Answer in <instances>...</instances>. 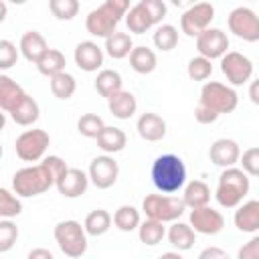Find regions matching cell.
<instances>
[{
  "label": "cell",
  "mask_w": 259,
  "mask_h": 259,
  "mask_svg": "<svg viewBox=\"0 0 259 259\" xmlns=\"http://www.w3.org/2000/svg\"><path fill=\"white\" fill-rule=\"evenodd\" d=\"M152 182L164 194H174L186 184V166L176 154H162L152 164Z\"/></svg>",
  "instance_id": "cell-1"
},
{
  "label": "cell",
  "mask_w": 259,
  "mask_h": 259,
  "mask_svg": "<svg viewBox=\"0 0 259 259\" xmlns=\"http://www.w3.org/2000/svg\"><path fill=\"white\" fill-rule=\"evenodd\" d=\"M249 174L243 168L229 166L221 172L214 198L223 208H237L249 192Z\"/></svg>",
  "instance_id": "cell-2"
},
{
  "label": "cell",
  "mask_w": 259,
  "mask_h": 259,
  "mask_svg": "<svg viewBox=\"0 0 259 259\" xmlns=\"http://www.w3.org/2000/svg\"><path fill=\"white\" fill-rule=\"evenodd\" d=\"M55 182L57 178L53 176V172L40 162L16 170V174L12 176V190L22 198H30L47 192L51 186H55Z\"/></svg>",
  "instance_id": "cell-3"
},
{
  "label": "cell",
  "mask_w": 259,
  "mask_h": 259,
  "mask_svg": "<svg viewBox=\"0 0 259 259\" xmlns=\"http://www.w3.org/2000/svg\"><path fill=\"white\" fill-rule=\"evenodd\" d=\"M55 241L63 255L81 257L87 251V231L77 221H61L55 225Z\"/></svg>",
  "instance_id": "cell-4"
},
{
  "label": "cell",
  "mask_w": 259,
  "mask_h": 259,
  "mask_svg": "<svg viewBox=\"0 0 259 259\" xmlns=\"http://www.w3.org/2000/svg\"><path fill=\"white\" fill-rule=\"evenodd\" d=\"M142 210L150 219H156V221H162V223H174L184 214L186 204L178 196L148 194L142 202Z\"/></svg>",
  "instance_id": "cell-5"
},
{
  "label": "cell",
  "mask_w": 259,
  "mask_h": 259,
  "mask_svg": "<svg viewBox=\"0 0 259 259\" xmlns=\"http://www.w3.org/2000/svg\"><path fill=\"white\" fill-rule=\"evenodd\" d=\"M200 103L208 105L219 115L221 113H231L239 105V95H237V91L233 87H229L225 83L208 81L200 89Z\"/></svg>",
  "instance_id": "cell-6"
},
{
  "label": "cell",
  "mask_w": 259,
  "mask_h": 259,
  "mask_svg": "<svg viewBox=\"0 0 259 259\" xmlns=\"http://www.w3.org/2000/svg\"><path fill=\"white\" fill-rule=\"evenodd\" d=\"M49 144H51V138L45 130H26L16 138L14 150H16V156L24 162H38L45 158Z\"/></svg>",
  "instance_id": "cell-7"
},
{
  "label": "cell",
  "mask_w": 259,
  "mask_h": 259,
  "mask_svg": "<svg viewBox=\"0 0 259 259\" xmlns=\"http://www.w3.org/2000/svg\"><path fill=\"white\" fill-rule=\"evenodd\" d=\"M227 24L235 36H239L247 42L259 40V16L251 8H247V6L233 8L229 18H227Z\"/></svg>",
  "instance_id": "cell-8"
},
{
  "label": "cell",
  "mask_w": 259,
  "mask_h": 259,
  "mask_svg": "<svg viewBox=\"0 0 259 259\" xmlns=\"http://www.w3.org/2000/svg\"><path fill=\"white\" fill-rule=\"evenodd\" d=\"M214 18V6L210 2H196L190 8H186V12L180 18V28L186 36L196 38L202 30H206L210 26Z\"/></svg>",
  "instance_id": "cell-9"
},
{
  "label": "cell",
  "mask_w": 259,
  "mask_h": 259,
  "mask_svg": "<svg viewBox=\"0 0 259 259\" xmlns=\"http://www.w3.org/2000/svg\"><path fill=\"white\" fill-rule=\"evenodd\" d=\"M119 20H121V16H119L109 4L103 2L99 8H95V10H91V12L87 14V18H85V28H87L89 34H93V36H97V38H107L109 34L115 32Z\"/></svg>",
  "instance_id": "cell-10"
},
{
  "label": "cell",
  "mask_w": 259,
  "mask_h": 259,
  "mask_svg": "<svg viewBox=\"0 0 259 259\" xmlns=\"http://www.w3.org/2000/svg\"><path fill=\"white\" fill-rule=\"evenodd\" d=\"M221 71L231 85H243L253 75V63L237 51H227L221 57Z\"/></svg>",
  "instance_id": "cell-11"
},
{
  "label": "cell",
  "mask_w": 259,
  "mask_h": 259,
  "mask_svg": "<svg viewBox=\"0 0 259 259\" xmlns=\"http://www.w3.org/2000/svg\"><path fill=\"white\" fill-rule=\"evenodd\" d=\"M87 174H89V180L93 182V186L105 190V188H111V186L117 182L119 166H117V162L113 160V156H109V154L97 156V158L91 160Z\"/></svg>",
  "instance_id": "cell-12"
},
{
  "label": "cell",
  "mask_w": 259,
  "mask_h": 259,
  "mask_svg": "<svg viewBox=\"0 0 259 259\" xmlns=\"http://www.w3.org/2000/svg\"><path fill=\"white\" fill-rule=\"evenodd\" d=\"M229 49V36L221 28H206L196 36V51L206 59H221Z\"/></svg>",
  "instance_id": "cell-13"
},
{
  "label": "cell",
  "mask_w": 259,
  "mask_h": 259,
  "mask_svg": "<svg viewBox=\"0 0 259 259\" xmlns=\"http://www.w3.org/2000/svg\"><path fill=\"white\" fill-rule=\"evenodd\" d=\"M190 225L200 235H217L225 227V217L212 206H196L190 210Z\"/></svg>",
  "instance_id": "cell-14"
},
{
  "label": "cell",
  "mask_w": 259,
  "mask_h": 259,
  "mask_svg": "<svg viewBox=\"0 0 259 259\" xmlns=\"http://www.w3.org/2000/svg\"><path fill=\"white\" fill-rule=\"evenodd\" d=\"M59 194H63L65 198H77L81 194H85L87 186H89V174H85L79 168H67L55 182Z\"/></svg>",
  "instance_id": "cell-15"
},
{
  "label": "cell",
  "mask_w": 259,
  "mask_h": 259,
  "mask_svg": "<svg viewBox=\"0 0 259 259\" xmlns=\"http://www.w3.org/2000/svg\"><path fill=\"white\" fill-rule=\"evenodd\" d=\"M208 158L214 166H221V168H229V166H235L241 158V148L235 140H229V138H219L212 142L210 150H208Z\"/></svg>",
  "instance_id": "cell-16"
},
{
  "label": "cell",
  "mask_w": 259,
  "mask_h": 259,
  "mask_svg": "<svg viewBox=\"0 0 259 259\" xmlns=\"http://www.w3.org/2000/svg\"><path fill=\"white\" fill-rule=\"evenodd\" d=\"M73 59L81 71L93 73L103 65V49L97 47V42H93V40H83L75 47Z\"/></svg>",
  "instance_id": "cell-17"
},
{
  "label": "cell",
  "mask_w": 259,
  "mask_h": 259,
  "mask_svg": "<svg viewBox=\"0 0 259 259\" xmlns=\"http://www.w3.org/2000/svg\"><path fill=\"white\" fill-rule=\"evenodd\" d=\"M26 95L28 93L14 79H10L8 75H0V107L6 113L14 111L26 99Z\"/></svg>",
  "instance_id": "cell-18"
},
{
  "label": "cell",
  "mask_w": 259,
  "mask_h": 259,
  "mask_svg": "<svg viewBox=\"0 0 259 259\" xmlns=\"http://www.w3.org/2000/svg\"><path fill=\"white\" fill-rule=\"evenodd\" d=\"M138 134L142 140L146 142H160L166 136V121L152 111H146L138 117V125H136Z\"/></svg>",
  "instance_id": "cell-19"
},
{
  "label": "cell",
  "mask_w": 259,
  "mask_h": 259,
  "mask_svg": "<svg viewBox=\"0 0 259 259\" xmlns=\"http://www.w3.org/2000/svg\"><path fill=\"white\" fill-rule=\"evenodd\" d=\"M235 227L241 233H255L259 231V200L241 202L233 217Z\"/></svg>",
  "instance_id": "cell-20"
},
{
  "label": "cell",
  "mask_w": 259,
  "mask_h": 259,
  "mask_svg": "<svg viewBox=\"0 0 259 259\" xmlns=\"http://www.w3.org/2000/svg\"><path fill=\"white\" fill-rule=\"evenodd\" d=\"M47 51H49V45H47V40H45V36L40 32L28 30V32L22 34V38H20V53H22V57L28 63L36 65Z\"/></svg>",
  "instance_id": "cell-21"
},
{
  "label": "cell",
  "mask_w": 259,
  "mask_h": 259,
  "mask_svg": "<svg viewBox=\"0 0 259 259\" xmlns=\"http://www.w3.org/2000/svg\"><path fill=\"white\" fill-rule=\"evenodd\" d=\"M107 107H109V111H111L113 117H117V119H130L136 113V109H138V101H136V97L130 91H123L121 89V91L113 93L107 99Z\"/></svg>",
  "instance_id": "cell-22"
},
{
  "label": "cell",
  "mask_w": 259,
  "mask_h": 259,
  "mask_svg": "<svg viewBox=\"0 0 259 259\" xmlns=\"http://www.w3.org/2000/svg\"><path fill=\"white\" fill-rule=\"evenodd\" d=\"M168 241L174 249L178 251H188L192 249L194 241H196V231L192 229V225L188 223H180V221H174L172 227L168 229Z\"/></svg>",
  "instance_id": "cell-23"
},
{
  "label": "cell",
  "mask_w": 259,
  "mask_h": 259,
  "mask_svg": "<svg viewBox=\"0 0 259 259\" xmlns=\"http://www.w3.org/2000/svg\"><path fill=\"white\" fill-rule=\"evenodd\" d=\"M97 140V146L105 152V154H117L125 148L127 144V136L123 130L119 127H113V125H105L103 132L95 138Z\"/></svg>",
  "instance_id": "cell-24"
},
{
  "label": "cell",
  "mask_w": 259,
  "mask_h": 259,
  "mask_svg": "<svg viewBox=\"0 0 259 259\" xmlns=\"http://www.w3.org/2000/svg\"><path fill=\"white\" fill-rule=\"evenodd\" d=\"M130 65L136 73L140 75H148L156 69L158 65V59H156V53L148 47H134L132 53H130Z\"/></svg>",
  "instance_id": "cell-25"
},
{
  "label": "cell",
  "mask_w": 259,
  "mask_h": 259,
  "mask_svg": "<svg viewBox=\"0 0 259 259\" xmlns=\"http://www.w3.org/2000/svg\"><path fill=\"white\" fill-rule=\"evenodd\" d=\"M182 200H184V204L190 206V208L204 206V204H208V200H210V188H208L202 180H190V182L184 186Z\"/></svg>",
  "instance_id": "cell-26"
},
{
  "label": "cell",
  "mask_w": 259,
  "mask_h": 259,
  "mask_svg": "<svg viewBox=\"0 0 259 259\" xmlns=\"http://www.w3.org/2000/svg\"><path fill=\"white\" fill-rule=\"evenodd\" d=\"M134 49V42H132V36L127 32H113L105 38V53L111 57V59H125L130 57Z\"/></svg>",
  "instance_id": "cell-27"
},
{
  "label": "cell",
  "mask_w": 259,
  "mask_h": 259,
  "mask_svg": "<svg viewBox=\"0 0 259 259\" xmlns=\"http://www.w3.org/2000/svg\"><path fill=\"white\" fill-rule=\"evenodd\" d=\"M121 85H123V81H121V75H119L117 71H113V69H103V71L97 73L95 91H97L101 97H107V99H109L113 93L121 91Z\"/></svg>",
  "instance_id": "cell-28"
},
{
  "label": "cell",
  "mask_w": 259,
  "mask_h": 259,
  "mask_svg": "<svg viewBox=\"0 0 259 259\" xmlns=\"http://www.w3.org/2000/svg\"><path fill=\"white\" fill-rule=\"evenodd\" d=\"M111 223H113V217H111L107 210L95 208V210H91V212L85 217L83 227H85L87 235H91V237H101V235H105V233L109 231Z\"/></svg>",
  "instance_id": "cell-29"
},
{
  "label": "cell",
  "mask_w": 259,
  "mask_h": 259,
  "mask_svg": "<svg viewBox=\"0 0 259 259\" xmlns=\"http://www.w3.org/2000/svg\"><path fill=\"white\" fill-rule=\"evenodd\" d=\"M49 85H51V93H53L57 99H63V101L71 99L73 93H75V89H77L75 77H73L71 73H67V71L49 77Z\"/></svg>",
  "instance_id": "cell-30"
},
{
  "label": "cell",
  "mask_w": 259,
  "mask_h": 259,
  "mask_svg": "<svg viewBox=\"0 0 259 259\" xmlns=\"http://www.w3.org/2000/svg\"><path fill=\"white\" fill-rule=\"evenodd\" d=\"M125 24H127V30L130 32H136V34H144L146 30H150L152 26H156L150 18V14L146 12V8L138 2L136 6H132L125 14Z\"/></svg>",
  "instance_id": "cell-31"
},
{
  "label": "cell",
  "mask_w": 259,
  "mask_h": 259,
  "mask_svg": "<svg viewBox=\"0 0 259 259\" xmlns=\"http://www.w3.org/2000/svg\"><path fill=\"white\" fill-rule=\"evenodd\" d=\"M8 115L12 117V121H14L16 125L26 127V125H32V123L38 119L40 109H38V103H36L30 95H26V99H24V101L14 109V111H10Z\"/></svg>",
  "instance_id": "cell-32"
},
{
  "label": "cell",
  "mask_w": 259,
  "mask_h": 259,
  "mask_svg": "<svg viewBox=\"0 0 259 259\" xmlns=\"http://www.w3.org/2000/svg\"><path fill=\"white\" fill-rule=\"evenodd\" d=\"M164 235H166L164 223L162 221H156V219H150V217L144 223H140V227H138V237L148 247H154V245L162 243Z\"/></svg>",
  "instance_id": "cell-33"
},
{
  "label": "cell",
  "mask_w": 259,
  "mask_h": 259,
  "mask_svg": "<svg viewBox=\"0 0 259 259\" xmlns=\"http://www.w3.org/2000/svg\"><path fill=\"white\" fill-rule=\"evenodd\" d=\"M65 65H67L65 55H63L61 51H57V49H49V51L42 55V59L36 63V69H38L40 75L53 77V75H57V73H63V71H65Z\"/></svg>",
  "instance_id": "cell-34"
},
{
  "label": "cell",
  "mask_w": 259,
  "mask_h": 259,
  "mask_svg": "<svg viewBox=\"0 0 259 259\" xmlns=\"http://www.w3.org/2000/svg\"><path fill=\"white\" fill-rule=\"evenodd\" d=\"M140 210L136 208V206H132V204H121L115 212H113V225L119 229V231H123V233H130V231H134V229H138L140 227Z\"/></svg>",
  "instance_id": "cell-35"
},
{
  "label": "cell",
  "mask_w": 259,
  "mask_h": 259,
  "mask_svg": "<svg viewBox=\"0 0 259 259\" xmlns=\"http://www.w3.org/2000/svg\"><path fill=\"white\" fill-rule=\"evenodd\" d=\"M178 45V30L172 24H160L154 32V47L158 51H172Z\"/></svg>",
  "instance_id": "cell-36"
},
{
  "label": "cell",
  "mask_w": 259,
  "mask_h": 259,
  "mask_svg": "<svg viewBox=\"0 0 259 259\" xmlns=\"http://www.w3.org/2000/svg\"><path fill=\"white\" fill-rule=\"evenodd\" d=\"M22 212V202L18 194L10 192L8 188H0V219H14Z\"/></svg>",
  "instance_id": "cell-37"
},
{
  "label": "cell",
  "mask_w": 259,
  "mask_h": 259,
  "mask_svg": "<svg viewBox=\"0 0 259 259\" xmlns=\"http://www.w3.org/2000/svg\"><path fill=\"white\" fill-rule=\"evenodd\" d=\"M49 10L57 20H73L79 14V0H49Z\"/></svg>",
  "instance_id": "cell-38"
},
{
  "label": "cell",
  "mask_w": 259,
  "mask_h": 259,
  "mask_svg": "<svg viewBox=\"0 0 259 259\" xmlns=\"http://www.w3.org/2000/svg\"><path fill=\"white\" fill-rule=\"evenodd\" d=\"M103 127H105V123L97 113H85L77 121V130L85 138H97L103 132Z\"/></svg>",
  "instance_id": "cell-39"
},
{
  "label": "cell",
  "mask_w": 259,
  "mask_h": 259,
  "mask_svg": "<svg viewBox=\"0 0 259 259\" xmlns=\"http://www.w3.org/2000/svg\"><path fill=\"white\" fill-rule=\"evenodd\" d=\"M212 73V63L210 59L198 55V57H192L188 61V77L192 81H206Z\"/></svg>",
  "instance_id": "cell-40"
},
{
  "label": "cell",
  "mask_w": 259,
  "mask_h": 259,
  "mask_svg": "<svg viewBox=\"0 0 259 259\" xmlns=\"http://www.w3.org/2000/svg\"><path fill=\"white\" fill-rule=\"evenodd\" d=\"M16 239H18V227L10 219H2L0 221V253L10 251Z\"/></svg>",
  "instance_id": "cell-41"
},
{
  "label": "cell",
  "mask_w": 259,
  "mask_h": 259,
  "mask_svg": "<svg viewBox=\"0 0 259 259\" xmlns=\"http://www.w3.org/2000/svg\"><path fill=\"white\" fill-rule=\"evenodd\" d=\"M239 164L241 168L249 174V176H255L259 178V148H249L241 154L239 158Z\"/></svg>",
  "instance_id": "cell-42"
},
{
  "label": "cell",
  "mask_w": 259,
  "mask_h": 259,
  "mask_svg": "<svg viewBox=\"0 0 259 259\" xmlns=\"http://www.w3.org/2000/svg\"><path fill=\"white\" fill-rule=\"evenodd\" d=\"M16 61H18V49H16V45L10 42V40H6V38H2L0 40V69L6 71L12 65H16Z\"/></svg>",
  "instance_id": "cell-43"
},
{
  "label": "cell",
  "mask_w": 259,
  "mask_h": 259,
  "mask_svg": "<svg viewBox=\"0 0 259 259\" xmlns=\"http://www.w3.org/2000/svg\"><path fill=\"white\" fill-rule=\"evenodd\" d=\"M140 4L146 8V12L150 14L154 24H160L162 18L166 16V4L164 0H140Z\"/></svg>",
  "instance_id": "cell-44"
},
{
  "label": "cell",
  "mask_w": 259,
  "mask_h": 259,
  "mask_svg": "<svg viewBox=\"0 0 259 259\" xmlns=\"http://www.w3.org/2000/svg\"><path fill=\"white\" fill-rule=\"evenodd\" d=\"M217 117H219V113H217L214 109H210L208 105H204V103L198 101V105H196V109H194V119H196L198 123L208 125V123H214Z\"/></svg>",
  "instance_id": "cell-45"
},
{
  "label": "cell",
  "mask_w": 259,
  "mask_h": 259,
  "mask_svg": "<svg viewBox=\"0 0 259 259\" xmlns=\"http://www.w3.org/2000/svg\"><path fill=\"white\" fill-rule=\"evenodd\" d=\"M239 259H259V235L251 237L237 253Z\"/></svg>",
  "instance_id": "cell-46"
},
{
  "label": "cell",
  "mask_w": 259,
  "mask_h": 259,
  "mask_svg": "<svg viewBox=\"0 0 259 259\" xmlns=\"http://www.w3.org/2000/svg\"><path fill=\"white\" fill-rule=\"evenodd\" d=\"M42 164L53 172L55 178H59V176L69 168L67 162H65L63 158H59V156H47V158H42Z\"/></svg>",
  "instance_id": "cell-47"
},
{
  "label": "cell",
  "mask_w": 259,
  "mask_h": 259,
  "mask_svg": "<svg viewBox=\"0 0 259 259\" xmlns=\"http://www.w3.org/2000/svg\"><path fill=\"white\" fill-rule=\"evenodd\" d=\"M105 4H109L121 18L127 14V10H130V0H105Z\"/></svg>",
  "instance_id": "cell-48"
},
{
  "label": "cell",
  "mask_w": 259,
  "mask_h": 259,
  "mask_svg": "<svg viewBox=\"0 0 259 259\" xmlns=\"http://www.w3.org/2000/svg\"><path fill=\"white\" fill-rule=\"evenodd\" d=\"M200 259H212V257H217V259H225L227 257V253L223 251V249H217V247H208V249H204V251H200V255H198Z\"/></svg>",
  "instance_id": "cell-49"
},
{
  "label": "cell",
  "mask_w": 259,
  "mask_h": 259,
  "mask_svg": "<svg viewBox=\"0 0 259 259\" xmlns=\"http://www.w3.org/2000/svg\"><path fill=\"white\" fill-rule=\"evenodd\" d=\"M28 259H53V253L49 249H32L28 253Z\"/></svg>",
  "instance_id": "cell-50"
},
{
  "label": "cell",
  "mask_w": 259,
  "mask_h": 259,
  "mask_svg": "<svg viewBox=\"0 0 259 259\" xmlns=\"http://www.w3.org/2000/svg\"><path fill=\"white\" fill-rule=\"evenodd\" d=\"M249 97L255 105H259V79H255L251 85H249Z\"/></svg>",
  "instance_id": "cell-51"
},
{
  "label": "cell",
  "mask_w": 259,
  "mask_h": 259,
  "mask_svg": "<svg viewBox=\"0 0 259 259\" xmlns=\"http://www.w3.org/2000/svg\"><path fill=\"white\" fill-rule=\"evenodd\" d=\"M176 8H190L192 4H196V2H202V0H170Z\"/></svg>",
  "instance_id": "cell-52"
},
{
  "label": "cell",
  "mask_w": 259,
  "mask_h": 259,
  "mask_svg": "<svg viewBox=\"0 0 259 259\" xmlns=\"http://www.w3.org/2000/svg\"><path fill=\"white\" fill-rule=\"evenodd\" d=\"M6 12H8V6H6V0H4V2H2V16H0V20L6 18Z\"/></svg>",
  "instance_id": "cell-53"
},
{
  "label": "cell",
  "mask_w": 259,
  "mask_h": 259,
  "mask_svg": "<svg viewBox=\"0 0 259 259\" xmlns=\"http://www.w3.org/2000/svg\"><path fill=\"white\" fill-rule=\"evenodd\" d=\"M6 2H10V4H26L28 0H6Z\"/></svg>",
  "instance_id": "cell-54"
},
{
  "label": "cell",
  "mask_w": 259,
  "mask_h": 259,
  "mask_svg": "<svg viewBox=\"0 0 259 259\" xmlns=\"http://www.w3.org/2000/svg\"><path fill=\"white\" fill-rule=\"evenodd\" d=\"M253 2H257V0H253Z\"/></svg>",
  "instance_id": "cell-55"
}]
</instances>
